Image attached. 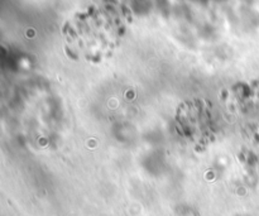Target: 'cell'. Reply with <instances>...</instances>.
<instances>
[{
  "instance_id": "cell-1",
  "label": "cell",
  "mask_w": 259,
  "mask_h": 216,
  "mask_svg": "<svg viewBox=\"0 0 259 216\" xmlns=\"http://www.w3.org/2000/svg\"><path fill=\"white\" fill-rule=\"evenodd\" d=\"M126 13L118 3L105 2L78 13L65 27L67 50L73 56L100 61L111 55L125 28Z\"/></svg>"
}]
</instances>
